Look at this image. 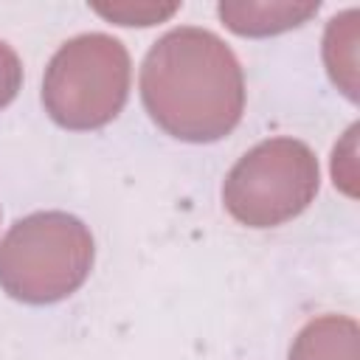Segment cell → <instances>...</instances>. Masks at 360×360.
<instances>
[{
  "mask_svg": "<svg viewBox=\"0 0 360 360\" xmlns=\"http://www.w3.org/2000/svg\"><path fill=\"white\" fill-rule=\"evenodd\" d=\"M149 115L183 141H214L242 115V70L228 45L202 28H174L143 59Z\"/></svg>",
  "mask_w": 360,
  "mask_h": 360,
  "instance_id": "cell-1",
  "label": "cell"
},
{
  "mask_svg": "<svg viewBox=\"0 0 360 360\" xmlns=\"http://www.w3.org/2000/svg\"><path fill=\"white\" fill-rule=\"evenodd\" d=\"M20 82H22V68L17 53L6 42H0V107L17 96Z\"/></svg>",
  "mask_w": 360,
  "mask_h": 360,
  "instance_id": "cell-2",
  "label": "cell"
}]
</instances>
